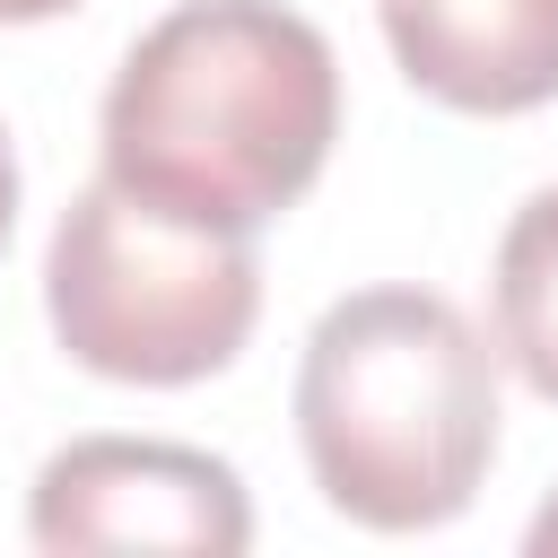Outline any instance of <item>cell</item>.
Masks as SVG:
<instances>
[{"mask_svg": "<svg viewBox=\"0 0 558 558\" xmlns=\"http://www.w3.org/2000/svg\"><path fill=\"white\" fill-rule=\"evenodd\" d=\"M296 445L357 532H436L497 462V349L436 288H349L305 331Z\"/></svg>", "mask_w": 558, "mask_h": 558, "instance_id": "2", "label": "cell"}, {"mask_svg": "<svg viewBox=\"0 0 558 558\" xmlns=\"http://www.w3.org/2000/svg\"><path fill=\"white\" fill-rule=\"evenodd\" d=\"M9 227H17V148L0 131V244H9Z\"/></svg>", "mask_w": 558, "mask_h": 558, "instance_id": "7", "label": "cell"}, {"mask_svg": "<svg viewBox=\"0 0 558 558\" xmlns=\"http://www.w3.org/2000/svg\"><path fill=\"white\" fill-rule=\"evenodd\" d=\"M44 314L70 366L140 392H183L244 357L262 323V262L253 235L183 227L96 174L52 218Z\"/></svg>", "mask_w": 558, "mask_h": 558, "instance_id": "3", "label": "cell"}, {"mask_svg": "<svg viewBox=\"0 0 558 558\" xmlns=\"http://www.w3.org/2000/svg\"><path fill=\"white\" fill-rule=\"evenodd\" d=\"M384 44L445 113H532L558 96V0H384Z\"/></svg>", "mask_w": 558, "mask_h": 558, "instance_id": "5", "label": "cell"}, {"mask_svg": "<svg viewBox=\"0 0 558 558\" xmlns=\"http://www.w3.org/2000/svg\"><path fill=\"white\" fill-rule=\"evenodd\" d=\"M523 549H532V558H558V497H549V506L532 514V532H523Z\"/></svg>", "mask_w": 558, "mask_h": 558, "instance_id": "9", "label": "cell"}, {"mask_svg": "<svg viewBox=\"0 0 558 558\" xmlns=\"http://www.w3.org/2000/svg\"><path fill=\"white\" fill-rule=\"evenodd\" d=\"M78 0H0V26H44V17H70Z\"/></svg>", "mask_w": 558, "mask_h": 558, "instance_id": "8", "label": "cell"}, {"mask_svg": "<svg viewBox=\"0 0 558 558\" xmlns=\"http://www.w3.org/2000/svg\"><path fill=\"white\" fill-rule=\"evenodd\" d=\"M331 140L340 61L279 0H183L105 87V183L209 235H262L296 209Z\"/></svg>", "mask_w": 558, "mask_h": 558, "instance_id": "1", "label": "cell"}, {"mask_svg": "<svg viewBox=\"0 0 558 558\" xmlns=\"http://www.w3.org/2000/svg\"><path fill=\"white\" fill-rule=\"evenodd\" d=\"M488 305H497V357L558 401V183H541L506 235H497V270H488Z\"/></svg>", "mask_w": 558, "mask_h": 558, "instance_id": "6", "label": "cell"}, {"mask_svg": "<svg viewBox=\"0 0 558 558\" xmlns=\"http://www.w3.org/2000/svg\"><path fill=\"white\" fill-rule=\"evenodd\" d=\"M26 532L52 558H235L253 549V497L201 445L78 436L35 471Z\"/></svg>", "mask_w": 558, "mask_h": 558, "instance_id": "4", "label": "cell"}]
</instances>
